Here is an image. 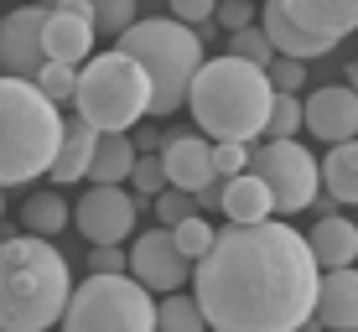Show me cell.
I'll list each match as a JSON object with an SVG mask.
<instances>
[{
  "label": "cell",
  "mask_w": 358,
  "mask_h": 332,
  "mask_svg": "<svg viewBox=\"0 0 358 332\" xmlns=\"http://www.w3.org/2000/svg\"><path fill=\"white\" fill-rule=\"evenodd\" d=\"M270 73L260 63H244V57H203V68L187 83V104L192 120L208 140H260L265 135V115H270Z\"/></svg>",
  "instance_id": "cell-2"
},
{
  "label": "cell",
  "mask_w": 358,
  "mask_h": 332,
  "mask_svg": "<svg viewBox=\"0 0 358 332\" xmlns=\"http://www.w3.org/2000/svg\"><path fill=\"white\" fill-rule=\"evenodd\" d=\"M197 306L218 332H291L317 317V265L306 233L291 224H229L197 260Z\"/></svg>",
  "instance_id": "cell-1"
},
{
  "label": "cell",
  "mask_w": 358,
  "mask_h": 332,
  "mask_svg": "<svg viewBox=\"0 0 358 332\" xmlns=\"http://www.w3.org/2000/svg\"><path fill=\"white\" fill-rule=\"evenodd\" d=\"M296 130H301V99L275 89V99H270V115H265V135H296Z\"/></svg>",
  "instance_id": "cell-29"
},
{
  "label": "cell",
  "mask_w": 358,
  "mask_h": 332,
  "mask_svg": "<svg viewBox=\"0 0 358 332\" xmlns=\"http://www.w3.org/2000/svg\"><path fill=\"white\" fill-rule=\"evenodd\" d=\"M130 275L141 280L145 291H182V280H187L192 260L177 250V239H171V229H145L141 239L130 244Z\"/></svg>",
  "instance_id": "cell-10"
},
{
  "label": "cell",
  "mask_w": 358,
  "mask_h": 332,
  "mask_svg": "<svg viewBox=\"0 0 358 332\" xmlns=\"http://www.w3.org/2000/svg\"><path fill=\"white\" fill-rule=\"evenodd\" d=\"M130 265V254H120V244H94V254H89V270H125Z\"/></svg>",
  "instance_id": "cell-36"
},
{
  "label": "cell",
  "mask_w": 358,
  "mask_h": 332,
  "mask_svg": "<svg viewBox=\"0 0 358 332\" xmlns=\"http://www.w3.org/2000/svg\"><path fill=\"white\" fill-rule=\"evenodd\" d=\"M130 182H135V192H141V198H156V192L166 187V166H162V151H141V156H135V166H130Z\"/></svg>",
  "instance_id": "cell-28"
},
{
  "label": "cell",
  "mask_w": 358,
  "mask_h": 332,
  "mask_svg": "<svg viewBox=\"0 0 358 332\" xmlns=\"http://www.w3.org/2000/svg\"><path fill=\"white\" fill-rule=\"evenodd\" d=\"M135 151H162V130H135Z\"/></svg>",
  "instance_id": "cell-37"
},
{
  "label": "cell",
  "mask_w": 358,
  "mask_h": 332,
  "mask_svg": "<svg viewBox=\"0 0 358 332\" xmlns=\"http://www.w3.org/2000/svg\"><path fill=\"white\" fill-rule=\"evenodd\" d=\"M21 218H27V233H57V229H68V203H63V192H31Z\"/></svg>",
  "instance_id": "cell-23"
},
{
  "label": "cell",
  "mask_w": 358,
  "mask_h": 332,
  "mask_svg": "<svg viewBox=\"0 0 358 332\" xmlns=\"http://www.w3.org/2000/svg\"><path fill=\"white\" fill-rule=\"evenodd\" d=\"M229 52L234 57H244V63H260V68H270V57H275V47H270V36L255 27H239V31H229Z\"/></svg>",
  "instance_id": "cell-27"
},
{
  "label": "cell",
  "mask_w": 358,
  "mask_h": 332,
  "mask_svg": "<svg viewBox=\"0 0 358 332\" xmlns=\"http://www.w3.org/2000/svg\"><path fill=\"white\" fill-rule=\"evenodd\" d=\"M250 166V140H213V171L234 177V171Z\"/></svg>",
  "instance_id": "cell-33"
},
{
  "label": "cell",
  "mask_w": 358,
  "mask_h": 332,
  "mask_svg": "<svg viewBox=\"0 0 358 332\" xmlns=\"http://www.w3.org/2000/svg\"><path fill=\"white\" fill-rule=\"evenodd\" d=\"M94 140L99 130L89 125V120H68L63 125V140H57L52 151V166H47V177L57 182V187H73V182H83V171H89V156H94Z\"/></svg>",
  "instance_id": "cell-17"
},
{
  "label": "cell",
  "mask_w": 358,
  "mask_h": 332,
  "mask_svg": "<svg viewBox=\"0 0 358 332\" xmlns=\"http://www.w3.org/2000/svg\"><path fill=\"white\" fill-rule=\"evenodd\" d=\"M348 83H353V89H358V63H353V68H348Z\"/></svg>",
  "instance_id": "cell-38"
},
{
  "label": "cell",
  "mask_w": 358,
  "mask_h": 332,
  "mask_svg": "<svg viewBox=\"0 0 358 332\" xmlns=\"http://www.w3.org/2000/svg\"><path fill=\"white\" fill-rule=\"evenodd\" d=\"M156 327H166V332H197V327H208V317H203V306H197V296L162 291V306H156Z\"/></svg>",
  "instance_id": "cell-24"
},
{
  "label": "cell",
  "mask_w": 358,
  "mask_h": 332,
  "mask_svg": "<svg viewBox=\"0 0 358 332\" xmlns=\"http://www.w3.org/2000/svg\"><path fill=\"white\" fill-rule=\"evenodd\" d=\"M36 89H42L52 104H68L73 89H78V68H73V63H57V57H47V63L36 68Z\"/></svg>",
  "instance_id": "cell-25"
},
{
  "label": "cell",
  "mask_w": 358,
  "mask_h": 332,
  "mask_svg": "<svg viewBox=\"0 0 358 332\" xmlns=\"http://www.w3.org/2000/svg\"><path fill=\"white\" fill-rule=\"evenodd\" d=\"M68 296V260L47 244V233L0 239V327L6 332H42L63 322Z\"/></svg>",
  "instance_id": "cell-3"
},
{
  "label": "cell",
  "mask_w": 358,
  "mask_h": 332,
  "mask_svg": "<svg viewBox=\"0 0 358 332\" xmlns=\"http://www.w3.org/2000/svg\"><path fill=\"white\" fill-rule=\"evenodd\" d=\"M120 52H130L145 68V78H151V109L145 115L166 120L187 104V83L203 68V36H197V27H187L177 16H151V21L135 16L120 31Z\"/></svg>",
  "instance_id": "cell-5"
},
{
  "label": "cell",
  "mask_w": 358,
  "mask_h": 332,
  "mask_svg": "<svg viewBox=\"0 0 358 332\" xmlns=\"http://www.w3.org/2000/svg\"><path fill=\"white\" fill-rule=\"evenodd\" d=\"M151 203H156V218H162V224H177V218L192 213V192H187V187H171V182L156 192Z\"/></svg>",
  "instance_id": "cell-32"
},
{
  "label": "cell",
  "mask_w": 358,
  "mask_h": 332,
  "mask_svg": "<svg viewBox=\"0 0 358 332\" xmlns=\"http://www.w3.org/2000/svg\"><path fill=\"white\" fill-rule=\"evenodd\" d=\"M57 140H63V115L36 89V78L0 73V187L47 177Z\"/></svg>",
  "instance_id": "cell-4"
},
{
  "label": "cell",
  "mask_w": 358,
  "mask_h": 332,
  "mask_svg": "<svg viewBox=\"0 0 358 332\" xmlns=\"http://www.w3.org/2000/svg\"><path fill=\"white\" fill-rule=\"evenodd\" d=\"M306 31H322L332 42L358 31V0H280Z\"/></svg>",
  "instance_id": "cell-19"
},
{
  "label": "cell",
  "mask_w": 358,
  "mask_h": 332,
  "mask_svg": "<svg viewBox=\"0 0 358 332\" xmlns=\"http://www.w3.org/2000/svg\"><path fill=\"white\" fill-rule=\"evenodd\" d=\"M94 36H99V31H94V21L68 16V10L47 6V27H42V47H47V57L83 68V63H89V52H94Z\"/></svg>",
  "instance_id": "cell-15"
},
{
  "label": "cell",
  "mask_w": 358,
  "mask_h": 332,
  "mask_svg": "<svg viewBox=\"0 0 358 332\" xmlns=\"http://www.w3.org/2000/svg\"><path fill=\"white\" fill-rule=\"evenodd\" d=\"M36 6H57V0H36Z\"/></svg>",
  "instance_id": "cell-40"
},
{
  "label": "cell",
  "mask_w": 358,
  "mask_h": 332,
  "mask_svg": "<svg viewBox=\"0 0 358 332\" xmlns=\"http://www.w3.org/2000/svg\"><path fill=\"white\" fill-rule=\"evenodd\" d=\"M317 322L327 327H358V270L332 265L317 286Z\"/></svg>",
  "instance_id": "cell-16"
},
{
  "label": "cell",
  "mask_w": 358,
  "mask_h": 332,
  "mask_svg": "<svg viewBox=\"0 0 358 332\" xmlns=\"http://www.w3.org/2000/svg\"><path fill=\"white\" fill-rule=\"evenodd\" d=\"M166 229H171V239H177V250L187 254L192 265L203 260V254H208V244H213V229H208V224H203V218H197V213L177 218V224H166Z\"/></svg>",
  "instance_id": "cell-26"
},
{
  "label": "cell",
  "mask_w": 358,
  "mask_h": 332,
  "mask_svg": "<svg viewBox=\"0 0 358 332\" xmlns=\"http://www.w3.org/2000/svg\"><path fill=\"white\" fill-rule=\"evenodd\" d=\"M265 73H270V89H280V94H296L306 83V63H301V57H286V52L270 57Z\"/></svg>",
  "instance_id": "cell-31"
},
{
  "label": "cell",
  "mask_w": 358,
  "mask_h": 332,
  "mask_svg": "<svg viewBox=\"0 0 358 332\" xmlns=\"http://www.w3.org/2000/svg\"><path fill=\"white\" fill-rule=\"evenodd\" d=\"M135 140L125 130H104L94 140V156H89V171L83 177L89 182H130V166H135Z\"/></svg>",
  "instance_id": "cell-21"
},
{
  "label": "cell",
  "mask_w": 358,
  "mask_h": 332,
  "mask_svg": "<svg viewBox=\"0 0 358 332\" xmlns=\"http://www.w3.org/2000/svg\"><path fill=\"white\" fill-rule=\"evenodd\" d=\"M0 218H6V187H0Z\"/></svg>",
  "instance_id": "cell-39"
},
{
  "label": "cell",
  "mask_w": 358,
  "mask_h": 332,
  "mask_svg": "<svg viewBox=\"0 0 358 332\" xmlns=\"http://www.w3.org/2000/svg\"><path fill=\"white\" fill-rule=\"evenodd\" d=\"M42 27H47V6H21L0 21V73H16V78H36V68L47 63L42 47Z\"/></svg>",
  "instance_id": "cell-11"
},
{
  "label": "cell",
  "mask_w": 358,
  "mask_h": 332,
  "mask_svg": "<svg viewBox=\"0 0 358 332\" xmlns=\"http://www.w3.org/2000/svg\"><path fill=\"white\" fill-rule=\"evenodd\" d=\"M301 130H312L317 140H348L358 135V89H343V83H327L312 99H301Z\"/></svg>",
  "instance_id": "cell-12"
},
{
  "label": "cell",
  "mask_w": 358,
  "mask_h": 332,
  "mask_svg": "<svg viewBox=\"0 0 358 332\" xmlns=\"http://www.w3.org/2000/svg\"><path fill=\"white\" fill-rule=\"evenodd\" d=\"M322 187L332 203H358V135L332 140V151L322 161Z\"/></svg>",
  "instance_id": "cell-22"
},
{
  "label": "cell",
  "mask_w": 358,
  "mask_h": 332,
  "mask_svg": "<svg viewBox=\"0 0 358 332\" xmlns=\"http://www.w3.org/2000/svg\"><path fill=\"white\" fill-rule=\"evenodd\" d=\"M260 31L270 36V47H275V52H286V57H301V63H312V57H327L332 47V36H322V31H306L301 21L291 16L286 6H280V0H265L260 6Z\"/></svg>",
  "instance_id": "cell-13"
},
{
  "label": "cell",
  "mask_w": 358,
  "mask_h": 332,
  "mask_svg": "<svg viewBox=\"0 0 358 332\" xmlns=\"http://www.w3.org/2000/svg\"><path fill=\"white\" fill-rule=\"evenodd\" d=\"M218 208L229 213V224H255V218L275 213V198H270V187L244 166V171H234L224 187H218Z\"/></svg>",
  "instance_id": "cell-18"
},
{
  "label": "cell",
  "mask_w": 358,
  "mask_h": 332,
  "mask_svg": "<svg viewBox=\"0 0 358 332\" xmlns=\"http://www.w3.org/2000/svg\"><path fill=\"white\" fill-rule=\"evenodd\" d=\"M63 322L73 332H99V327L151 332L156 327V301L125 270H89V280L73 286V296L63 306Z\"/></svg>",
  "instance_id": "cell-7"
},
{
  "label": "cell",
  "mask_w": 358,
  "mask_h": 332,
  "mask_svg": "<svg viewBox=\"0 0 358 332\" xmlns=\"http://www.w3.org/2000/svg\"><path fill=\"white\" fill-rule=\"evenodd\" d=\"M135 213H141V203L120 182H94L83 192V203L73 208V224H78V233L89 244H120L135 233Z\"/></svg>",
  "instance_id": "cell-9"
},
{
  "label": "cell",
  "mask_w": 358,
  "mask_h": 332,
  "mask_svg": "<svg viewBox=\"0 0 358 332\" xmlns=\"http://www.w3.org/2000/svg\"><path fill=\"white\" fill-rule=\"evenodd\" d=\"M166 6H171V16L187 21V27H208L213 10H218V0H166Z\"/></svg>",
  "instance_id": "cell-34"
},
{
  "label": "cell",
  "mask_w": 358,
  "mask_h": 332,
  "mask_svg": "<svg viewBox=\"0 0 358 332\" xmlns=\"http://www.w3.org/2000/svg\"><path fill=\"white\" fill-rule=\"evenodd\" d=\"M250 171L270 187L275 213H301V208L317 203L322 166H317V156L306 151L296 135H270V140L250 145Z\"/></svg>",
  "instance_id": "cell-8"
},
{
  "label": "cell",
  "mask_w": 358,
  "mask_h": 332,
  "mask_svg": "<svg viewBox=\"0 0 358 332\" xmlns=\"http://www.w3.org/2000/svg\"><path fill=\"white\" fill-rule=\"evenodd\" d=\"M213 21H218V27H229V31H239V27H250V21H255V6H250V0H218Z\"/></svg>",
  "instance_id": "cell-35"
},
{
  "label": "cell",
  "mask_w": 358,
  "mask_h": 332,
  "mask_svg": "<svg viewBox=\"0 0 358 332\" xmlns=\"http://www.w3.org/2000/svg\"><path fill=\"white\" fill-rule=\"evenodd\" d=\"M306 244H312L317 265L332 270V265H353L358 260V224H348L343 213H322L317 218V229L306 233Z\"/></svg>",
  "instance_id": "cell-20"
},
{
  "label": "cell",
  "mask_w": 358,
  "mask_h": 332,
  "mask_svg": "<svg viewBox=\"0 0 358 332\" xmlns=\"http://www.w3.org/2000/svg\"><path fill=\"white\" fill-rule=\"evenodd\" d=\"M162 166H166V182L171 187H208V182L218 177L213 171V140L208 135H171L162 140Z\"/></svg>",
  "instance_id": "cell-14"
},
{
  "label": "cell",
  "mask_w": 358,
  "mask_h": 332,
  "mask_svg": "<svg viewBox=\"0 0 358 332\" xmlns=\"http://www.w3.org/2000/svg\"><path fill=\"white\" fill-rule=\"evenodd\" d=\"M73 104L89 125L104 130H135L151 109V78L135 63L130 52L109 47V52H89V63L78 68V89H73Z\"/></svg>",
  "instance_id": "cell-6"
},
{
  "label": "cell",
  "mask_w": 358,
  "mask_h": 332,
  "mask_svg": "<svg viewBox=\"0 0 358 332\" xmlns=\"http://www.w3.org/2000/svg\"><path fill=\"white\" fill-rule=\"evenodd\" d=\"M89 6H94V31H125L130 27V21H135V0H89Z\"/></svg>",
  "instance_id": "cell-30"
}]
</instances>
